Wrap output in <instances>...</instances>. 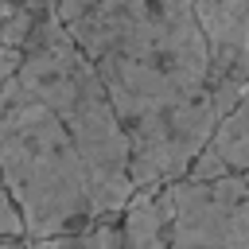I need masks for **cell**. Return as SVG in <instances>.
<instances>
[{
    "label": "cell",
    "mask_w": 249,
    "mask_h": 249,
    "mask_svg": "<svg viewBox=\"0 0 249 249\" xmlns=\"http://www.w3.org/2000/svg\"><path fill=\"white\" fill-rule=\"evenodd\" d=\"M19 62H23V51H19V47H4V43H0V89L16 78Z\"/></svg>",
    "instance_id": "10"
},
{
    "label": "cell",
    "mask_w": 249,
    "mask_h": 249,
    "mask_svg": "<svg viewBox=\"0 0 249 249\" xmlns=\"http://www.w3.org/2000/svg\"><path fill=\"white\" fill-rule=\"evenodd\" d=\"M210 54V97L218 121L249 89V0H195Z\"/></svg>",
    "instance_id": "5"
},
{
    "label": "cell",
    "mask_w": 249,
    "mask_h": 249,
    "mask_svg": "<svg viewBox=\"0 0 249 249\" xmlns=\"http://www.w3.org/2000/svg\"><path fill=\"white\" fill-rule=\"evenodd\" d=\"M0 237H27L23 214H19V206H16V198H12L8 183H4V175H0Z\"/></svg>",
    "instance_id": "9"
},
{
    "label": "cell",
    "mask_w": 249,
    "mask_h": 249,
    "mask_svg": "<svg viewBox=\"0 0 249 249\" xmlns=\"http://www.w3.org/2000/svg\"><path fill=\"white\" fill-rule=\"evenodd\" d=\"M16 74L47 101V109L74 136V144H78V152L89 167L101 210L121 214L128 206V198L136 195V187H132V148H128L124 124H121L93 62L70 39V31L62 27L54 8L39 19L31 39L23 43V62H19Z\"/></svg>",
    "instance_id": "3"
},
{
    "label": "cell",
    "mask_w": 249,
    "mask_h": 249,
    "mask_svg": "<svg viewBox=\"0 0 249 249\" xmlns=\"http://www.w3.org/2000/svg\"><path fill=\"white\" fill-rule=\"evenodd\" d=\"M124 249H249V175L144 187L121 210Z\"/></svg>",
    "instance_id": "4"
},
{
    "label": "cell",
    "mask_w": 249,
    "mask_h": 249,
    "mask_svg": "<svg viewBox=\"0 0 249 249\" xmlns=\"http://www.w3.org/2000/svg\"><path fill=\"white\" fill-rule=\"evenodd\" d=\"M54 12L124 124L132 187L183 179L218 124L195 0H54Z\"/></svg>",
    "instance_id": "1"
},
{
    "label": "cell",
    "mask_w": 249,
    "mask_h": 249,
    "mask_svg": "<svg viewBox=\"0 0 249 249\" xmlns=\"http://www.w3.org/2000/svg\"><path fill=\"white\" fill-rule=\"evenodd\" d=\"M0 175L31 241L105 218L74 136L19 74L0 89Z\"/></svg>",
    "instance_id": "2"
},
{
    "label": "cell",
    "mask_w": 249,
    "mask_h": 249,
    "mask_svg": "<svg viewBox=\"0 0 249 249\" xmlns=\"http://www.w3.org/2000/svg\"><path fill=\"white\" fill-rule=\"evenodd\" d=\"M51 8L54 0H0V43L23 51V43L31 39V31Z\"/></svg>",
    "instance_id": "8"
},
{
    "label": "cell",
    "mask_w": 249,
    "mask_h": 249,
    "mask_svg": "<svg viewBox=\"0 0 249 249\" xmlns=\"http://www.w3.org/2000/svg\"><path fill=\"white\" fill-rule=\"evenodd\" d=\"M222 175H249V89L214 124L206 148L187 171V179H222Z\"/></svg>",
    "instance_id": "6"
},
{
    "label": "cell",
    "mask_w": 249,
    "mask_h": 249,
    "mask_svg": "<svg viewBox=\"0 0 249 249\" xmlns=\"http://www.w3.org/2000/svg\"><path fill=\"white\" fill-rule=\"evenodd\" d=\"M27 249H124L121 214H105L74 233H58V237H43V241L27 237Z\"/></svg>",
    "instance_id": "7"
}]
</instances>
